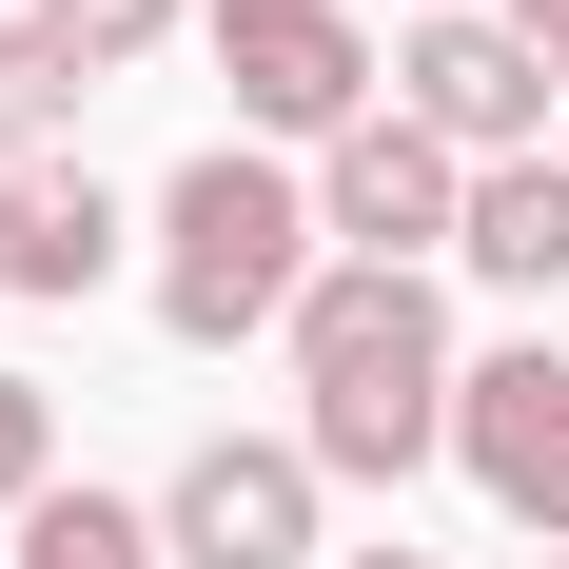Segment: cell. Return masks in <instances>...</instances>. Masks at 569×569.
I'll use <instances>...</instances> for the list:
<instances>
[{
	"label": "cell",
	"instance_id": "obj_1",
	"mask_svg": "<svg viewBox=\"0 0 569 569\" xmlns=\"http://www.w3.org/2000/svg\"><path fill=\"white\" fill-rule=\"evenodd\" d=\"M276 353H295V452L335 471V491H412V471L452 452L471 353H452V295H432V276L335 256V276H315V315H295Z\"/></svg>",
	"mask_w": 569,
	"mask_h": 569
},
{
	"label": "cell",
	"instance_id": "obj_2",
	"mask_svg": "<svg viewBox=\"0 0 569 569\" xmlns=\"http://www.w3.org/2000/svg\"><path fill=\"white\" fill-rule=\"evenodd\" d=\"M158 335L177 353H236V335H295L315 315V276H335V217H315V177L276 158V138H217V158H177L158 177Z\"/></svg>",
	"mask_w": 569,
	"mask_h": 569
},
{
	"label": "cell",
	"instance_id": "obj_3",
	"mask_svg": "<svg viewBox=\"0 0 569 569\" xmlns=\"http://www.w3.org/2000/svg\"><path fill=\"white\" fill-rule=\"evenodd\" d=\"M197 40H217V79H236L256 138H315V158H335L353 118H393V59H373L353 0H217Z\"/></svg>",
	"mask_w": 569,
	"mask_h": 569
},
{
	"label": "cell",
	"instance_id": "obj_4",
	"mask_svg": "<svg viewBox=\"0 0 569 569\" xmlns=\"http://www.w3.org/2000/svg\"><path fill=\"white\" fill-rule=\"evenodd\" d=\"M393 118H432L471 177H511V158H550V118H569V79H550V40H511L491 0H432L393 40Z\"/></svg>",
	"mask_w": 569,
	"mask_h": 569
},
{
	"label": "cell",
	"instance_id": "obj_5",
	"mask_svg": "<svg viewBox=\"0 0 569 569\" xmlns=\"http://www.w3.org/2000/svg\"><path fill=\"white\" fill-rule=\"evenodd\" d=\"M315 217H335V256H373V276H432V256H471V158L432 118H353L335 158H315Z\"/></svg>",
	"mask_w": 569,
	"mask_h": 569
},
{
	"label": "cell",
	"instance_id": "obj_6",
	"mask_svg": "<svg viewBox=\"0 0 569 569\" xmlns=\"http://www.w3.org/2000/svg\"><path fill=\"white\" fill-rule=\"evenodd\" d=\"M315 511H335V471L295 452V432H217V452H177L158 550L177 569H315Z\"/></svg>",
	"mask_w": 569,
	"mask_h": 569
},
{
	"label": "cell",
	"instance_id": "obj_7",
	"mask_svg": "<svg viewBox=\"0 0 569 569\" xmlns=\"http://www.w3.org/2000/svg\"><path fill=\"white\" fill-rule=\"evenodd\" d=\"M452 471L530 530V550H569V353H550V335L471 353V393H452Z\"/></svg>",
	"mask_w": 569,
	"mask_h": 569
},
{
	"label": "cell",
	"instance_id": "obj_8",
	"mask_svg": "<svg viewBox=\"0 0 569 569\" xmlns=\"http://www.w3.org/2000/svg\"><path fill=\"white\" fill-rule=\"evenodd\" d=\"M118 256H138V217L99 197V158H40V177H0V276H20V295H59V315H79V295L118 276Z\"/></svg>",
	"mask_w": 569,
	"mask_h": 569
},
{
	"label": "cell",
	"instance_id": "obj_9",
	"mask_svg": "<svg viewBox=\"0 0 569 569\" xmlns=\"http://www.w3.org/2000/svg\"><path fill=\"white\" fill-rule=\"evenodd\" d=\"M471 276H491V295H569V158L471 177Z\"/></svg>",
	"mask_w": 569,
	"mask_h": 569
},
{
	"label": "cell",
	"instance_id": "obj_10",
	"mask_svg": "<svg viewBox=\"0 0 569 569\" xmlns=\"http://www.w3.org/2000/svg\"><path fill=\"white\" fill-rule=\"evenodd\" d=\"M79 99H99V79H79V59H59L40 20H0V177H40V158H79Z\"/></svg>",
	"mask_w": 569,
	"mask_h": 569
},
{
	"label": "cell",
	"instance_id": "obj_11",
	"mask_svg": "<svg viewBox=\"0 0 569 569\" xmlns=\"http://www.w3.org/2000/svg\"><path fill=\"white\" fill-rule=\"evenodd\" d=\"M0 569H177V550H158V511H138V491H40Z\"/></svg>",
	"mask_w": 569,
	"mask_h": 569
},
{
	"label": "cell",
	"instance_id": "obj_12",
	"mask_svg": "<svg viewBox=\"0 0 569 569\" xmlns=\"http://www.w3.org/2000/svg\"><path fill=\"white\" fill-rule=\"evenodd\" d=\"M20 20H40V40L79 59V79H138V59L177 40V0H20Z\"/></svg>",
	"mask_w": 569,
	"mask_h": 569
},
{
	"label": "cell",
	"instance_id": "obj_13",
	"mask_svg": "<svg viewBox=\"0 0 569 569\" xmlns=\"http://www.w3.org/2000/svg\"><path fill=\"white\" fill-rule=\"evenodd\" d=\"M59 491V412H40V373H0V530Z\"/></svg>",
	"mask_w": 569,
	"mask_h": 569
},
{
	"label": "cell",
	"instance_id": "obj_14",
	"mask_svg": "<svg viewBox=\"0 0 569 569\" xmlns=\"http://www.w3.org/2000/svg\"><path fill=\"white\" fill-rule=\"evenodd\" d=\"M491 20H511V40H550V20H569V0H491Z\"/></svg>",
	"mask_w": 569,
	"mask_h": 569
},
{
	"label": "cell",
	"instance_id": "obj_15",
	"mask_svg": "<svg viewBox=\"0 0 569 569\" xmlns=\"http://www.w3.org/2000/svg\"><path fill=\"white\" fill-rule=\"evenodd\" d=\"M335 569H432V550H335Z\"/></svg>",
	"mask_w": 569,
	"mask_h": 569
},
{
	"label": "cell",
	"instance_id": "obj_16",
	"mask_svg": "<svg viewBox=\"0 0 569 569\" xmlns=\"http://www.w3.org/2000/svg\"><path fill=\"white\" fill-rule=\"evenodd\" d=\"M550 79H569V20H550Z\"/></svg>",
	"mask_w": 569,
	"mask_h": 569
},
{
	"label": "cell",
	"instance_id": "obj_17",
	"mask_svg": "<svg viewBox=\"0 0 569 569\" xmlns=\"http://www.w3.org/2000/svg\"><path fill=\"white\" fill-rule=\"evenodd\" d=\"M0 20H20V0H0Z\"/></svg>",
	"mask_w": 569,
	"mask_h": 569
},
{
	"label": "cell",
	"instance_id": "obj_18",
	"mask_svg": "<svg viewBox=\"0 0 569 569\" xmlns=\"http://www.w3.org/2000/svg\"><path fill=\"white\" fill-rule=\"evenodd\" d=\"M0 295H20V276H0Z\"/></svg>",
	"mask_w": 569,
	"mask_h": 569
},
{
	"label": "cell",
	"instance_id": "obj_19",
	"mask_svg": "<svg viewBox=\"0 0 569 569\" xmlns=\"http://www.w3.org/2000/svg\"><path fill=\"white\" fill-rule=\"evenodd\" d=\"M550 569H569V550H550Z\"/></svg>",
	"mask_w": 569,
	"mask_h": 569
}]
</instances>
